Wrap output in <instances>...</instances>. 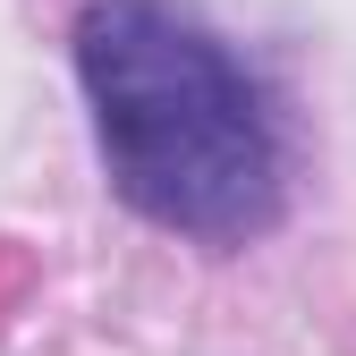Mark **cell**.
<instances>
[{
  "label": "cell",
  "mask_w": 356,
  "mask_h": 356,
  "mask_svg": "<svg viewBox=\"0 0 356 356\" xmlns=\"http://www.w3.org/2000/svg\"><path fill=\"white\" fill-rule=\"evenodd\" d=\"M111 187L145 220L204 246H246L280 220V127L254 76L161 0H94L76 26Z\"/></svg>",
  "instance_id": "obj_1"
}]
</instances>
